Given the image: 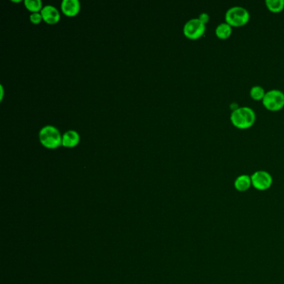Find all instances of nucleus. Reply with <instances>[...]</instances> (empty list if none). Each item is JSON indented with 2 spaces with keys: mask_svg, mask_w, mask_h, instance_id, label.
Here are the masks:
<instances>
[{
  "mask_svg": "<svg viewBox=\"0 0 284 284\" xmlns=\"http://www.w3.org/2000/svg\"><path fill=\"white\" fill-rule=\"evenodd\" d=\"M61 9L65 15L72 17L77 15L80 10V3L78 0H63Z\"/></svg>",
  "mask_w": 284,
  "mask_h": 284,
  "instance_id": "8",
  "label": "nucleus"
},
{
  "mask_svg": "<svg viewBox=\"0 0 284 284\" xmlns=\"http://www.w3.org/2000/svg\"><path fill=\"white\" fill-rule=\"evenodd\" d=\"M62 135L54 125H45L39 131V140L44 147L56 148L62 145Z\"/></svg>",
  "mask_w": 284,
  "mask_h": 284,
  "instance_id": "2",
  "label": "nucleus"
},
{
  "mask_svg": "<svg viewBox=\"0 0 284 284\" xmlns=\"http://www.w3.org/2000/svg\"><path fill=\"white\" fill-rule=\"evenodd\" d=\"M184 34L189 39H199L206 31V24L199 20V18H194L187 21L184 26Z\"/></svg>",
  "mask_w": 284,
  "mask_h": 284,
  "instance_id": "5",
  "label": "nucleus"
},
{
  "mask_svg": "<svg viewBox=\"0 0 284 284\" xmlns=\"http://www.w3.org/2000/svg\"><path fill=\"white\" fill-rule=\"evenodd\" d=\"M262 102L270 111H279L284 107V93L279 89H271L266 92Z\"/></svg>",
  "mask_w": 284,
  "mask_h": 284,
  "instance_id": "4",
  "label": "nucleus"
},
{
  "mask_svg": "<svg viewBox=\"0 0 284 284\" xmlns=\"http://www.w3.org/2000/svg\"><path fill=\"white\" fill-rule=\"evenodd\" d=\"M199 20L203 22L204 24H207V23H209V21L210 19V16L209 13H201L199 14Z\"/></svg>",
  "mask_w": 284,
  "mask_h": 284,
  "instance_id": "16",
  "label": "nucleus"
},
{
  "mask_svg": "<svg viewBox=\"0 0 284 284\" xmlns=\"http://www.w3.org/2000/svg\"><path fill=\"white\" fill-rule=\"evenodd\" d=\"M79 141H80V136L76 130L70 129L63 134L62 145L65 147H75Z\"/></svg>",
  "mask_w": 284,
  "mask_h": 284,
  "instance_id": "9",
  "label": "nucleus"
},
{
  "mask_svg": "<svg viewBox=\"0 0 284 284\" xmlns=\"http://www.w3.org/2000/svg\"><path fill=\"white\" fill-rule=\"evenodd\" d=\"M232 32V27L227 22L219 23L215 29V34L220 39H228L231 36Z\"/></svg>",
  "mask_w": 284,
  "mask_h": 284,
  "instance_id": "11",
  "label": "nucleus"
},
{
  "mask_svg": "<svg viewBox=\"0 0 284 284\" xmlns=\"http://www.w3.org/2000/svg\"><path fill=\"white\" fill-rule=\"evenodd\" d=\"M267 8L273 13H279L284 9V0H266Z\"/></svg>",
  "mask_w": 284,
  "mask_h": 284,
  "instance_id": "12",
  "label": "nucleus"
},
{
  "mask_svg": "<svg viewBox=\"0 0 284 284\" xmlns=\"http://www.w3.org/2000/svg\"><path fill=\"white\" fill-rule=\"evenodd\" d=\"M0 89H1V99L3 98V87L2 85H0Z\"/></svg>",
  "mask_w": 284,
  "mask_h": 284,
  "instance_id": "17",
  "label": "nucleus"
},
{
  "mask_svg": "<svg viewBox=\"0 0 284 284\" xmlns=\"http://www.w3.org/2000/svg\"><path fill=\"white\" fill-rule=\"evenodd\" d=\"M24 5L29 10L34 12H40L43 8L41 0H24Z\"/></svg>",
  "mask_w": 284,
  "mask_h": 284,
  "instance_id": "14",
  "label": "nucleus"
},
{
  "mask_svg": "<svg viewBox=\"0 0 284 284\" xmlns=\"http://www.w3.org/2000/svg\"><path fill=\"white\" fill-rule=\"evenodd\" d=\"M252 186L259 191H265L273 184V177L271 174L264 170H258L251 175Z\"/></svg>",
  "mask_w": 284,
  "mask_h": 284,
  "instance_id": "6",
  "label": "nucleus"
},
{
  "mask_svg": "<svg viewBox=\"0 0 284 284\" xmlns=\"http://www.w3.org/2000/svg\"><path fill=\"white\" fill-rule=\"evenodd\" d=\"M40 13L43 16V20L45 21L47 23L54 24V23H58L60 21V11L54 5L48 4V5L44 6L40 11Z\"/></svg>",
  "mask_w": 284,
  "mask_h": 284,
  "instance_id": "7",
  "label": "nucleus"
},
{
  "mask_svg": "<svg viewBox=\"0 0 284 284\" xmlns=\"http://www.w3.org/2000/svg\"><path fill=\"white\" fill-rule=\"evenodd\" d=\"M230 120L237 129H248L255 123V112L250 107H237L230 114Z\"/></svg>",
  "mask_w": 284,
  "mask_h": 284,
  "instance_id": "1",
  "label": "nucleus"
},
{
  "mask_svg": "<svg viewBox=\"0 0 284 284\" xmlns=\"http://www.w3.org/2000/svg\"><path fill=\"white\" fill-rule=\"evenodd\" d=\"M29 19H30L32 23L37 24V23H39L43 20V16H42L40 12H34V13H32L30 14Z\"/></svg>",
  "mask_w": 284,
  "mask_h": 284,
  "instance_id": "15",
  "label": "nucleus"
},
{
  "mask_svg": "<svg viewBox=\"0 0 284 284\" xmlns=\"http://www.w3.org/2000/svg\"><path fill=\"white\" fill-rule=\"evenodd\" d=\"M250 13L242 6H232L225 13V22L232 27H242L248 23Z\"/></svg>",
  "mask_w": 284,
  "mask_h": 284,
  "instance_id": "3",
  "label": "nucleus"
},
{
  "mask_svg": "<svg viewBox=\"0 0 284 284\" xmlns=\"http://www.w3.org/2000/svg\"><path fill=\"white\" fill-rule=\"evenodd\" d=\"M265 93H266V91L264 90V88L260 85L253 86L249 92L251 98L255 101L263 100Z\"/></svg>",
  "mask_w": 284,
  "mask_h": 284,
  "instance_id": "13",
  "label": "nucleus"
},
{
  "mask_svg": "<svg viewBox=\"0 0 284 284\" xmlns=\"http://www.w3.org/2000/svg\"><path fill=\"white\" fill-rule=\"evenodd\" d=\"M252 186L251 176L248 174H242L238 176L234 181V188L238 192H246Z\"/></svg>",
  "mask_w": 284,
  "mask_h": 284,
  "instance_id": "10",
  "label": "nucleus"
}]
</instances>
